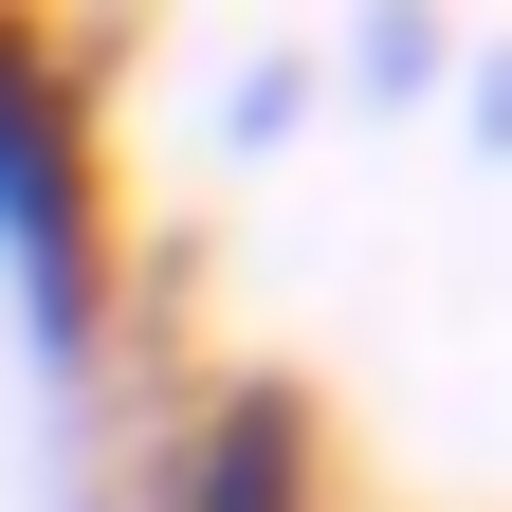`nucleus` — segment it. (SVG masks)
Wrapping results in <instances>:
<instances>
[{
    "mask_svg": "<svg viewBox=\"0 0 512 512\" xmlns=\"http://www.w3.org/2000/svg\"><path fill=\"white\" fill-rule=\"evenodd\" d=\"M311 74H330V110H366V128H421L439 110V74H458V19H330L311 37Z\"/></svg>",
    "mask_w": 512,
    "mask_h": 512,
    "instance_id": "3",
    "label": "nucleus"
},
{
    "mask_svg": "<svg viewBox=\"0 0 512 512\" xmlns=\"http://www.w3.org/2000/svg\"><path fill=\"white\" fill-rule=\"evenodd\" d=\"M439 128H458V165L512 183V37H458V74H439Z\"/></svg>",
    "mask_w": 512,
    "mask_h": 512,
    "instance_id": "5",
    "label": "nucleus"
},
{
    "mask_svg": "<svg viewBox=\"0 0 512 512\" xmlns=\"http://www.w3.org/2000/svg\"><path fill=\"white\" fill-rule=\"evenodd\" d=\"M311 128H330V74H311V37L220 55V165H275V147H311Z\"/></svg>",
    "mask_w": 512,
    "mask_h": 512,
    "instance_id": "4",
    "label": "nucleus"
},
{
    "mask_svg": "<svg viewBox=\"0 0 512 512\" xmlns=\"http://www.w3.org/2000/svg\"><path fill=\"white\" fill-rule=\"evenodd\" d=\"M55 458L74 476L110 458V494H74V512H348V439L293 366H147Z\"/></svg>",
    "mask_w": 512,
    "mask_h": 512,
    "instance_id": "2",
    "label": "nucleus"
},
{
    "mask_svg": "<svg viewBox=\"0 0 512 512\" xmlns=\"http://www.w3.org/2000/svg\"><path fill=\"white\" fill-rule=\"evenodd\" d=\"M0 293H19V366L55 439H92L147 348H128V165H110V74L92 37L0 19Z\"/></svg>",
    "mask_w": 512,
    "mask_h": 512,
    "instance_id": "1",
    "label": "nucleus"
}]
</instances>
